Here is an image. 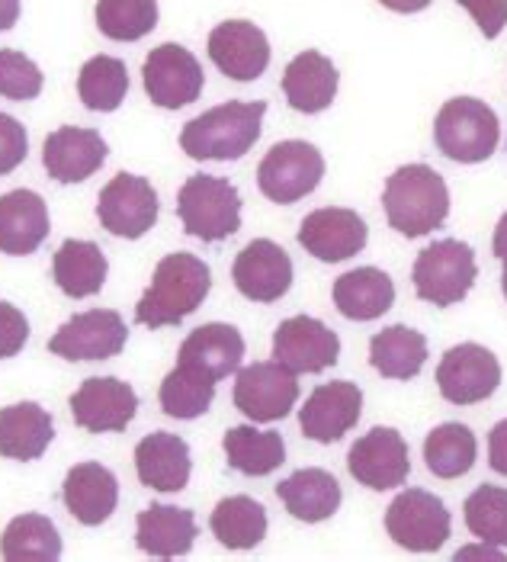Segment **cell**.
Returning <instances> with one entry per match:
<instances>
[{
  "label": "cell",
  "instance_id": "obj_1",
  "mask_svg": "<svg viewBox=\"0 0 507 562\" xmlns=\"http://www.w3.org/2000/svg\"><path fill=\"white\" fill-rule=\"evenodd\" d=\"M212 290L210 263L190 251L168 255L155 267L151 286L135 305V322L145 328H168L180 325L206 303Z\"/></svg>",
  "mask_w": 507,
  "mask_h": 562
},
{
  "label": "cell",
  "instance_id": "obj_2",
  "mask_svg": "<svg viewBox=\"0 0 507 562\" xmlns=\"http://www.w3.org/2000/svg\"><path fill=\"white\" fill-rule=\"evenodd\" d=\"M263 116V100H228L190 120L180 132V148L193 161H238L257 145Z\"/></svg>",
  "mask_w": 507,
  "mask_h": 562
},
{
  "label": "cell",
  "instance_id": "obj_3",
  "mask_svg": "<svg viewBox=\"0 0 507 562\" xmlns=\"http://www.w3.org/2000/svg\"><path fill=\"white\" fill-rule=\"evenodd\" d=\"M382 210L398 235L405 238L430 235L450 216L447 180L427 165H405L385 180Z\"/></svg>",
  "mask_w": 507,
  "mask_h": 562
},
{
  "label": "cell",
  "instance_id": "obj_4",
  "mask_svg": "<svg viewBox=\"0 0 507 562\" xmlns=\"http://www.w3.org/2000/svg\"><path fill=\"white\" fill-rule=\"evenodd\" d=\"M433 142L443 158L460 165H482L502 142V123L478 97H453L433 120Z\"/></svg>",
  "mask_w": 507,
  "mask_h": 562
},
{
  "label": "cell",
  "instance_id": "obj_5",
  "mask_svg": "<svg viewBox=\"0 0 507 562\" xmlns=\"http://www.w3.org/2000/svg\"><path fill=\"white\" fill-rule=\"evenodd\" d=\"M177 216L187 235L215 245L241 228V196L225 177L193 173L177 193Z\"/></svg>",
  "mask_w": 507,
  "mask_h": 562
},
{
  "label": "cell",
  "instance_id": "obj_6",
  "mask_svg": "<svg viewBox=\"0 0 507 562\" xmlns=\"http://www.w3.org/2000/svg\"><path fill=\"white\" fill-rule=\"evenodd\" d=\"M475 277H478L475 251L457 238H440V241L427 245L412 270L418 300L437 305V308L463 303Z\"/></svg>",
  "mask_w": 507,
  "mask_h": 562
},
{
  "label": "cell",
  "instance_id": "obj_7",
  "mask_svg": "<svg viewBox=\"0 0 507 562\" xmlns=\"http://www.w3.org/2000/svg\"><path fill=\"white\" fill-rule=\"evenodd\" d=\"M322 177H325L322 151L312 142L290 138V142H277L263 155V161L257 168V187L270 203L293 206L318 190Z\"/></svg>",
  "mask_w": 507,
  "mask_h": 562
},
{
  "label": "cell",
  "instance_id": "obj_8",
  "mask_svg": "<svg viewBox=\"0 0 507 562\" xmlns=\"http://www.w3.org/2000/svg\"><path fill=\"white\" fill-rule=\"evenodd\" d=\"M388 537L412 553H437L453 530L447 505L424 488H405L385 512Z\"/></svg>",
  "mask_w": 507,
  "mask_h": 562
},
{
  "label": "cell",
  "instance_id": "obj_9",
  "mask_svg": "<svg viewBox=\"0 0 507 562\" xmlns=\"http://www.w3.org/2000/svg\"><path fill=\"white\" fill-rule=\"evenodd\" d=\"M142 81H145V93L151 97L155 106L180 110V106H190L200 100L206 75L190 48L165 43L155 52H148V58L142 65Z\"/></svg>",
  "mask_w": 507,
  "mask_h": 562
},
{
  "label": "cell",
  "instance_id": "obj_10",
  "mask_svg": "<svg viewBox=\"0 0 507 562\" xmlns=\"http://www.w3.org/2000/svg\"><path fill=\"white\" fill-rule=\"evenodd\" d=\"M298 402V380L283 363H251L238 370L235 380V408L248 415L254 425L283 422Z\"/></svg>",
  "mask_w": 507,
  "mask_h": 562
},
{
  "label": "cell",
  "instance_id": "obj_11",
  "mask_svg": "<svg viewBox=\"0 0 507 562\" xmlns=\"http://www.w3.org/2000/svg\"><path fill=\"white\" fill-rule=\"evenodd\" d=\"M100 225L116 238H142L158 222V193L155 187L138 173H116L97 200Z\"/></svg>",
  "mask_w": 507,
  "mask_h": 562
},
{
  "label": "cell",
  "instance_id": "obj_12",
  "mask_svg": "<svg viewBox=\"0 0 507 562\" xmlns=\"http://www.w3.org/2000/svg\"><path fill=\"white\" fill-rule=\"evenodd\" d=\"M128 341V328L120 312L113 308H90L75 315L71 322H65L52 341L48 350L65 357V360H78V363H93V360H113L123 353Z\"/></svg>",
  "mask_w": 507,
  "mask_h": 562
},
{
  "label": "cell",
  "instance_id": "obj_13",
  "mask_svg": "<svg viewBox=\"0 0 507 562\" xmlns=\"http://www.w3.org/2000/svg\"><path fill=\"white\" fill-rule=\"evenodd\" d=\"M440 395L453 405H478L502 386V363L482 345H457L440 357L437 367Z\"/></svg>",
  "mask_w": 507,
  "mask_h": 562
},
{
  "label": "cell",
  "instance_id": "obj_14",
  "mask_svg": "<svg viewBox=\"0 0 507 562\" xmlns=\"http://www.w3.org/2000/svg\"><path fill=\"white\" fill-rule=\"evenodd\" d=\"M347 470L367 488H376V492L402 488L412 473L408 440L395 428H373L350 447Z\"/></svg>",
  "mask_w": 507,
  "mask_h": 562
},
{
  "label": "cell",
  "instance_id": "obj_15",
  "mask_svg": "<svg viewBox=\"0 0 507 562\" xmlns=\"http://www.w3.org/2000/svg\"><path fill=\"white\" fill-rule=\"evenodd\" d=\"M340 357V338L312 315H293L273 331V360L293 373H322Z\"/></svg>",
  "mask_w": 507,
  "mask_h": 562
},
{
  "label": "cell",
  "instance_id": "obj_16",
  "mask_svg": "<svg viewBox=\"0 0 507 562\" xmlns=\"http://www.w3.org/2000/svg\"><path fill=\"white\" fill-rule=\"evenodd\" d=\"M363 415V390L350 380H331L315 386L298 412V428L315 443H335Z\"/></svg>",
  "mask_w": 507,
  "mask_h": 562
},
{
  "label": "cell",
  "instance_id": "obj_17",
  "mask_svg": "<svg viewBox=\"0 0 507 562\" xmlns=\"http://www.w3.org/2000/svg\"><path fill=\"white\" fill-rule=\"evenodd\" d=\"M68 405L78 428L90 434H123L138 412V395L116 376H90Z\"/></svg>",
  "mask_w": 507,
  "mask_h": 562
},
{
  "label": "cell",
  "instance_id": "obj_18",
  "mask_svg": "<svg viewBox=\"0 0 507 562\" xmlns=\"http://www.w3.org/2000/svg\"><path fill=\"white\" fill-rule=\"evenodd\" d=\"M232 280L245 300L277 303L293 286V260L277 241L254 238L251 245H245L238 251L235 267H232Z\"/></svg>",
  "mask_w": 507,
  "mask_h": 562
},
{
  "label": "cell",
  "instance_id": "obj_19",
  "mask_svg": "<svg viewBox=\"0 0 507 562\" xmlns=\"http://www.w3.org/2000/svg\"><path fill=\"white\" fill-rule=\"evenodd\" d=\"M367 222L353 210L325 206L302 218L298 225V245L318 258L322 263H340V260L357 258L367 248Z\"/></svg>",
  "mask_w": 507,
  "mask_h": 562
},
{
  "label": "cell",
  "instance_id": "obj_20",
  "mask_svg": "<svg viewBox=\"0 0 507 562\" xmlns=\"http://www.w3.org/2000/svg\"><path fill=\"white\" fill-rule=\"evenodd\" d=\"M212 65L232 81H257L270 65V40L251 20H225L210 33Z\"/></svg>",
  "mask_w": 507,
  "mask_h": 562
},
{
  "label": "cell",
  "instance_id": "obj_21",
  "mask_svg": "<svg viewBox=\"0 0 507 562\" xmlns=\"http://www.w3.org/2000/svg\"><path fill=\"white\" fill-rule=\"evenodd\" d=\"M110 148L103 135L81 126H61L48 132L43 145V168L58 183H81L103 168Z\"/></svg>",
  "mask_w": 507,
  "mask_h": 562
},
{
  "label": "cell",
  "instance_id": "obj_22",
  "mask_svg": "<svg viewBox=\"0 0 507 562\" xmlns=\"http://www.w3.org/2000/svg\"><path fill=\"white\" fill-rule=\"evenodd\" d=\"M52 232L48 206L36 190H10L0 196V251L26 258L43 248Z\"/></svg>",
  "mask_w": 507,
  "mask_h": 562
},
{
  "label": "cell",
  "instance_id": "obj_23",
  "mask_svg": "<svg viewBox=\"0 0 507 562\" xmlns=\"http://www.w3.org/2000/svg\"><path fill=\"white\" fill-rule=\"evenodd\" d=\"M340 75L335 68V61L315 48L308 52H298L296 58L286 65L283 71V93H286V103L305 113V116H315V113H325L335 97H338Z\"/></svg>",
  "mask_w": 507,
  "mask_h": 562
},
{
  "label": "cell",
  "instance_id": "obj_24",
  "mask_svg": "<svg viewBox=\"0 0 507 562\" xmlns=\"http://www.w3.org/2000/svg\"><path fill=\"white\" fill-rule=\"evenodd\" d=\"M190 447L183 437L170 431H155L135 447V473L145 488L155 492H183L190 482Z\"/></svg>",
  "mask_w": 507,
  "mask_h": 562
},
{
  "label": "cell",
  "instance_id": "obj_25",
  "mask_svg": "<svg viewBox=\"0 0 507 562\" xmlns=\"http://www.w3.org/2000/svg\"><path fill=\"white\" fill-rule=\"evenodd\" d=\"M61 502L84 527H100L120 505V482L100 463H78L65 476Z\"/></svg>",
  "mask_w": 507,
  "mask_h": 562
},
{
  "label": "cell",
  "instance_id": "obj_26",
  "mask_svg": "<svg viewBox=\"0 0 507 562\" xmlns=\"http://www.w3.org/2000/svg\"><path fill=\"white\" fill-rule=\"evenodd\" d=\"M196 518L190 508H177V505H151L138 515V530H135V543L142 553L155 557V560H173V557H187L196 543Z\"/></svg>",
  "mask_w": 507,
  "mask_h": 562
},
{
  "label": "cell",
  "instance_id": "obj_27",
  "mask_svg": "<svg viewBox=\"0 0 507 562\" xmlns=\"http://www.w3.org/2000/svg\"><path fill=\"white\" fill-rule=\"evenodd\" d=\"M52 437V415L40 402H16L0 408V457L33 463L48 450Z\"/></svg>",
  "mask_w": 507,
  "mask_h": 562
},
{
  "label": "cell",
  "instance_id": "obj_28",
  "mask_svg": "<svg viewBox=\"0 0 507 562\" xmlns=\"http://www.w3.org/2000/svg\"><path fill=\"white\" fill-rule=\"evenodd\" d=\"M395 303V283L380 267H357L335 280V305L350 322H376Z\"/></svg>",
  "mask_w": 507,
  "mask_h": 562
},
{
  "label": "cell",
  "instance_id": "obj_29",
  "mask_svg": "<svg viewBox=\"0 0 507 562\" xmlns=\"http://www.w3.org/2000/svg\"><path fill=\"white\" fill-rule=\"evenodd\" d=\"M177 360L196 363L215 380H225L245 360V338H241V331L235 325L210 322V325H200L196 331L187 335V341L180 345Z\"/></svg>",
  "mask_w": 507,
  "mask_h": 562
},
{
  "label": "cell",
  "instance_id": "obj_30",
  "mask_svg": "<svg viewBox=\"0 0 507 562\" xmlns=\"http://www.w3.org/2000/svg\"><path fill=\"white\" fill-rule=\"evenodd\" d=\"M280 502L296 520L322 524L340 508V482L328 470H296L277 485Z\"/></svg>",
  "mask_w": 507,
  "mask_h": 562
},
{
  "label": "cell",
  "instance_id": "obj_31",
  "mask_svg": "<svg viewBox=\"0 0 507 562\" xmlns=\"http://www.w3.org/2000/svg\"><path fill=\"white\" fill-rule=\"evenodd\" d=\"M55 270V283L65 296L71 300H87L97 296L106 283L110 263L100 245L93 241H81V238H68L52 260Z\"/></svg>",
  "mask_w": 507,
  "mask_h": 562
},
{
  "label": "cell",
  "instance_id": "obj_32",
  "mask_svg": "<svg viewBox=\"0 0 507 562\" xmlns=\"http://www.w3.org/2000/svg\"><path fill=\"white\" fill-rule=\"evenodd\" d=\"M228 467L241 476H270L286 463V443L277 431H257L254 425L228 428L222 437Z\"/></svg>",
  "mask_w": 507,
  "mask_h": 562
},
{
  "label": "cell",
  "instance_id": "obj_33",
  "mask_svg": "<svg viewBox=\"0 0 507 562\" xmlns=\"http://www.w3.org/2000/svg\"><path fill=\"white\" fill-rule=\"evenodd\" d=\"M370 363L385 380H415L427 363V338L408 325H392L373 335Z\"/></svg>",
  "mask_w": 507,
  "mask_h": 562
},
{
  "label": "cell",
  "instance_id": "obj_34",
  "mask_svg": "<svg viewBox=\"0 0 507 562\" xmlns=\"http://www.w3.org/2000/svg\"><path fill=\"white\" fill-rule=\"evenodd\" d=\"M215 383L218 380L210 376L203 367L177 360V367L165 376L161 392H158L165 415L177 418V422H193V418L206 415L212 398H215Z\"/></svg>",
  "mask_w": 507,
  "mask_h": 562
},
{
  "label": "cell",
  "instance_id": "obj_35",
  "mask_svg": "<svg viewBox=\"0 0 507 562\" xmlns=\"http://www.w3.org/2000/svg\"><path fill=\"white\" fill-rule=\"evenodd\" d=\"M212 533L228 550H254L267 537V508L251 495H232L215 505Z\"/></svg>",
  "mask_w": 507,
  "mask_h": 562
},
{
  "label": "cell",
  "instance_id": "obj_36",
  "mask_svg": "<svg viewBox=\"0 0 507 562\" xmlns=\"http://www.w3.org/2000/svg\"><path fill=\"white\" fill-rule=\"evenodd\" d=\"M478 460V440L472 428L460 422H447L424 437V463L430 476L460 479L465 476Z\"/></svg>",
  "mask_w": 507,
  "mask_h": 562
},
{
  "label": "cell",
  "instance_id": "obj_37",
  "mask_svg": "<svg viewBox=\"0 0 507 562\" xmlns=\"http://www.w3.org/2000/svg\"><path fill=\"white\" fill-rule=\"evenodd\" d=\"M0 553L7 562H55L61 560V533L45 515H20L7 524Z\"/></svg>",
  "mask_w": 507,
  "mask_h": 562
},
{
  "label": "cell",
  "instance_id": "obj_38",
  "mask_svg": "<svg viewBox=\"0 0 507 562\" xmlns=\"http://www.w3.org/2000/svg\"><path fill=\"white\" fill-rule=\"evenodd\" d=\"M78 93L90 113H113L128 93V68L126 61L113 55H97L84 61L78 75Z\"/></svg>",
  "mask_w": 507,
  "mask_h": 562
},
{
  "label": "cell",
  "instance_id": "obj_39",
  "mask_svg": "<svg viewBox=\"0 0 507 562\" xmlns=\"http://www.w3.org/2000/svg\"><path fill=\"white\" fill-rule=\"evenodd\" d=\"M97 26L113 43H138L158 26V0H97Z\"/></svg>",
  "mask_w": 507,
  "mask_h": 562
},
{
  "label": "cell",
  "instance_id": "obj_40",
  "mask_svg": "<svg viewBox=\"0 0 507 562\" xmlns=\"http://www.w3.org/2000/svg\"><path fill=\"white\" fill-rule=\"evenodd\" d=\"M465 527L475 540L507 547V488L502 485H478L463 505Z\"/></svg>",
  "mask_w": 507,
  "mask_h": 562
},
{
  "label": "cell",
  "instance_id": "obj_41",
  "mask_svg": "<svg viewBox=\"0 0 507 562\" xmlns=\"http://www.w3.org/2000/svg\"><path fill=\"white\" fill-rule=\"evenodd\" d=\"M43 71L33 58L13 48H0V97L36 100L43 93Z\"/></svg>",
  "mask_w": 507,
  "mask_h": 562
},
{
  "label": "cell",
  "instance_id": "obj_42",
  "mask_svg": "<svg viewBox=\"0 0 507 562\" xmlns=\"http://www.w3.org/2000/svg\"><path fill=\"white\" fill-rule=\"evenodd\" d=\"M30 155V135L20 120L0 113V177L13 173Z\"/></svg>",
  "mask_w": 507,
  "mask_h": 562
},
{
  "label": "cell",
  "instance_id": "obj_43",
  "mask_svg": "<svg viewBox=\"0 0 507 562\" xmlns=\"http://www.w3.org/2000/svg\"><path fill=\"white\" fill-rule=\"evenodd\" d=\"M30 341V322L13 303H0V360L16 357Z\"/></svg>",
  "mask_w": 507,
  "mask_h": 562
},
{
  "label": "cell",
  "instance_id": "obj_44",
  "mask_svg": "<svg viewBox=\"0 0 507 562\" xmlns=\"http://www.w3.org/2000/svg\"><path fill=\"white\" fill-rule=\"evenodd\" d=\"M463 10L472 13L475 26L485 40H498L507 26V0H457Z\"/></svg>",
  "mask_w": 507,
  "mask_h": 562
},
{
  "label": "cell",
  "instance_id": "obj_45",
  "mask_svg": "<svg viewBox=\"0 0 507 562\" xmlns=\"http://www.w3.org/2000/svg\"><path fill=\"white\" fill-rule=\"evenodd\" d=\"M488 467L495 470V473H502L507 476V418L505 422H498L492 434H488Z\"/></svg>",
  "mask_w": 507,
  "mask_h": 562
},
{
  "label": "cell",
  "instance_id": "obj_46",
  "mask_svg": "<svg viewBox=\"0 0 507 562\" xmlns=\"http://www.w3.org/2000/svg\"><path fill=\"white\" fill-rule=\"evenodd\" d=\"M20 20V0H0V33L13 30Z\"/></svg>",
  "mask_w": 507,
  "mask_h": 562
},
{
  "label": "cell",
  "instance_id": "obj_47",
  "mask_svg": "<svg viewBox=\"0 0 507 562\" xmlns=\"http://www.w3.org/2000/svg\"><path fill=\"white\" fill-rule=\"evenodd\" d=\"M380 3L388 7V10H395V13H421L433 0H380Z\"/></svg>",
  "mask_w": 507,
  "mask_h": 562
},
{
  "label": "cell",
  "instance_id": "obj_48",
  "mask_svg": "<svg viewBox=\"0 0 507 562\" xmlns=\"http://www.w3.org/2000/svg\"><path fill=\"white\" fill-rule=\"evenodd\" d=\"M495 258L505 260L507 258V213L502 218H498V228H495Z\"/></svg>",
  "mask_w": 507,
  "mask_h": 562
},
{
  "label": "cell",
  "instance_id": "obj_49",
  "mask_svg": "<svg viewBox=\"0 0 507 562\" xmlns=\"http://www.w3.org/2000/svg\"><path fill=\"white\" fill-rule=\"evenodd\" d=\"M465 557H492V560H502L505 553H502V550H492V543H485V547H478V550H460V553H457V560H465Z\"/></svg>",
  "mask_w": 507,
  "mask_h": 562
},
{
  "label": "cell",
  "instance_id": "obj_50",
  "mask_svg": "<svg viewBox=\"0 0 507 562\" xmlns=\"http://www.w3.org/2000/svg\"><path fill=\"white\" fill-rule=\"evenodd\" d=\"M502 290H505V300H507V258H505V273H502Z\"/></svg>",
  "mask_w": 507,
  "mask_h": 562
}]
</instances>
